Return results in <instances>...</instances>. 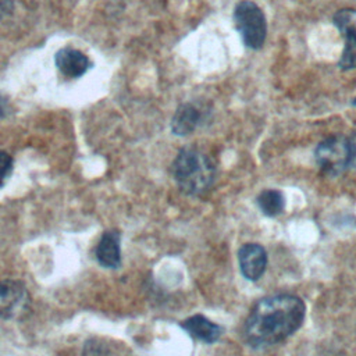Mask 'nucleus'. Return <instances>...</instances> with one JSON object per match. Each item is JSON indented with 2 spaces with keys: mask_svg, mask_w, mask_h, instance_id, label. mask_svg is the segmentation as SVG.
<instances>
[{
  "mask_svg": "<svg viewBox=\"0 0 356 356\" xmlns=\"http://www.w3.org/2000/svg\"><path fill=\"white\" fill-rule=\"evenodd\" d=\"M305 314V302L296 295L277 293L261 298L245 321V338L252 346L275 345L299 330Z\"/></svg>",
  "mask_w": 356,
  "mask_h": 356,
  "instance_id": "1",
  "label": "nucleus"
},
{
  "mask_svg": "<svg viewBox=\"0 0 356 356\" xmlns=\"http://www.w3.org/2000/svg\"><path fill=\"white\" fill-rule=\"evenodd\" d=\"M54 63L67 78H79L89 68V58L81 50L72 47L60 49L54 56Z\"/></svg>",
  "mask_w": 356,
  "mask_h": 356,
  "instance_id": "8",
  "label": "nucleus"
},
{
  "mask_svg": "<svg viewBox=\"0 0 356 356\" xmlns=\"http://www.w3.org/2000/svg\"><path fill=\"white\" fill-rule=\"evenodd\" d=\"M332 22L345 40L338 65L341 70H353L356 68V10H338L332 17Z\"/></svg>",
  "mask_w": 356,
  "mask_h": 356,
  "instance_id": "5",
  "label": "nucleus"
},
{
  "mask_svg": "<svg viewBox=\"0 0 356 356\" xmlns=\"http://www.w3.org/2000/svg\"><path fill=\"white\" fill-rule=\"evenodd\" d=\"M83 356H108V350L99 339H90L83 348Z\"/></svg>",
  "mask_w": 356,
  "mask_h": 356,
  "instance_id": "13",
  "label": "nucleus"
},
{
  "mask_svg": "<svg viewBox=\"0 0 356 356\" xmlns=\"http://www.w3.org/2000/svg\"><path fill=\"white\" fill-rule=\"evenodd\" d=\"M314 159L325 175H341L350 165L348 138L334 135L324 139L317 145L314 150Z\"/></svg>",
  "mask_w": 356,
  "mask_h": 356,
  "instance_id": "4",
  "label": "nucleus"
},
{
  "mask_svg": "<svg viewBox=\"0 0 356 356\" xmlns=\"http://www.w3.org/2000/svg\"><path fill=\"white\" fill-rule=\"evenodd\" d=\"M15 7V0H0V19L8 17Z\"/></svg>",
  "mask_w": 356,
  "mask_h": 356,
  "instance_id": "15",
  "label": "nucleus"
},
{
  "mask_svg": "<svg viewBox=\"0 0 356 356\" xmlns=\"http://www.w3.org/2000/svg\"><path fill=\"white\" fill-rule=\"evenodd\" d=\"M234 22L246 47L259 50L267 36V21L263 10L252 0H242L235 6Z\"/></svg>",
  "mask_w": 356,
  "mask_h": 356,
  "instance_id": "3",
  "label": "nucleus"
},
{
  "mask_svg": "<svg viewBox=\"0 0 356 356\" xmlns=\"http://www.w3.org/2000/svg\"><path fill=\"white\" fill-rule=\"evenodd\" d=\"M202 120L203 114L197 106L193 103H182L172 115L171 131L177 136H186L200 125Z\"/></svg>",
  "mask_w": 356,
  "mask_h": 356,
  "instance_id": "9",
  "label": "nucleus"
},
{
  "mask_svg": "<svg viewBox=\"0 0 356 356\" xmlns=\"http://www.w3.org/2000/svg\"><path fill=\"white\" fill-rule=\"evenodd\" d=\"M172 177L179 189L188 195H202L216 179V164L202 150L182 149L171 165Z\"/></svg>",
  "mask_w": 356,
  "mask_h": 356,
  "instance_id": "2",
  "label": "nucleus"
},
{
  "mask_svg": "<svg viewBox=\"0 0 356 356\" xmlns=\"http://www.w3.org/2000/svg\"><path fill=\"white\" fill-rule=\"evenodd\" d=\"M96 259L102 266L107 268H115L120 266L121 252L118 232L107 231L102 235L96 248Z\"/></svg>",
  "mask_w": 356,
  "mask_h": 356,
  "instance_id": "11",
  "label": "nucleus"
},
{
  "mask_svg": "<svg viewBox=\"0 0 356 356\" xmlns=\"http://www.w3.org/2000/svg\"><path fill=\"white\" fill-rule=\"evenodd\" d=\"M13 170V160L6 152H0V186L11 174Z\"/></svg>",
  "mask_w": 356,
  "mask_h": 356,
  "instance_id": "14",
  "label": "nucleus"
},
{
  "mask_svg": "<svg viewBox=\"0 0 356 356\" xmlns=\"http://www.w3.org/2000/svg\"><path fill=\"white\" fill-rule=\"evenodd\" d=\"M348 145H349V157H350V165L356 167V131L350 134L348 138Z\"/></svg>",
  "mask_w": 356,
  "mask_h": 356,
  "instance_id": "16",
  "label": "nucleus"
},
{
  "mask_svg": "<svg viewBox=\"0 0 356 356\" xmlns=\"http://www.w3.org/2000/svg\"><path fill=\"white\" fill-rule=\"evenodd\" d=\"M28 306V293L25 286L14 280L0 282V317L15 318L21 316Z\"/></svg>",
  "mask_w": 356,
  "mask_h": 356,
  "instance_id": "6",
  "label": "nucleus"
},
{
  "mask_svg": "<svg viewBox=\"0 0 356 356\" xmlns=\"http://www.w3.org/2000/svg\"><path fill=\"white\" fill-rule=\"evenodd\" d=\"M4 114V106L0 103V115H3Z\"/></svg>",
  "mask_w": 356,
  "mask_h": 356,
  "instance_id": "17",
  "label": "nucleus"
},
{
  "mask_svg": "<svg viewBox=\"0 0 356 356\" xmlns=\"http://www.w3.org/2000/svg\"><path fill=\"white\" fill-rule=\"evenodd\" d=\"M257 204L263 214L268 217H274L282 213L285 206V199L278 189H264L257 196Z\"/></svg>",
  "mask_w": 356,
  "mask_h": 356,
  "instance_id": "12",
  "label": "nucleus"
},
{
  "mask_svg": "<svg viewBox=\"0 0 356 356\" xmlns=\"http://www.w3.org/2000/svg\"><path fill=\"white\" fill-rule=\"evenodd\" d=\"M350 104H352V106H353V107H356V97H355V99H353V100H352V102H350Z\"/></svg>",
  "mask_w": 356,
  "mask_h": 356,
  "instance_id": "18",
  "label": "nucleus"
},
{
  "mask_svg": "<svg viewBox=\"0 0 356 356\" xmlns=\"http://www.w3.org/2000/svg\"><path fill=\"white\" fill-rule=\"evenodd\" d=\"M239 268L249 281H257L267 266V253L259 243H245L238 252Z\"/></svg>",
  "mask_w": 356,
  "mask_h": 356,
  "instance_id": "7",
  "label": "nucleus"
},
{
  "mask_svg": "<svg viewBox=\"0 0 356 356\" xmlns=\"http://www.w3.org/2000/svg\"><path fill=\"white\" fill-rule=\"evenodd\" d=\"M181 327L188 331L191 337L207 343L216 342L222 334V328L218 324L213 323L202 314L191 316L189 318L182 321Z\"/></svg>",
  "mask_w": 356,
  "mask_h": 356,
  "instance_id": "10",
  "label": "nucleus"
}]
</instances>
